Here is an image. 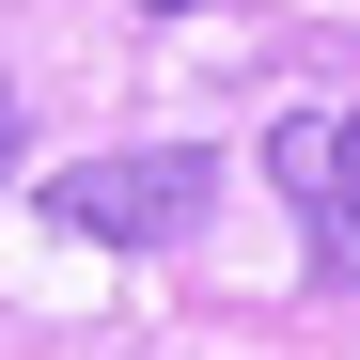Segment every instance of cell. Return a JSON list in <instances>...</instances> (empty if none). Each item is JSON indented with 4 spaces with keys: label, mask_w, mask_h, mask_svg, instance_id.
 I'll use <instances>...</instances> for the list:
<instances>
[{
    "label": "cell",
    "mask_w": 360,
    "mask_h": 360,
    "mask_svg": "<svg viewBox=\"0 0 360 360\" xmlns=\"http://www.w3.org/2000/svg\"><path fill=\"white\" fill-rule=\"evenodd\" d=\"M266 188L297 204L314 266L360 282V110H345V94H314V110H282V126H266Z\"/></svg>",
    "instance_id": "2"
},
{
    "label": "cell",
    "mask_w": 360,
    "mask_h": 360,
    "mask_svg": "<svg viewBox=\"0 0 360 360\" xmlns=\"http://www.w3.org/2000/svg\"><path fill=\"white\" fill-rule=\"evenodd\" d=\"M219 204V157L204 141H141V157H63L47 172V219L94 235V251H157V235H188Z\"/></svg>",
    "instance_id": "1"
},
{
    "label": "cell",
    "mask_w": 360,
    "mask_h": 360,
    "mask_svg": "<svg viewBox=\"0 0 360 360\" xmlns=\"http://www.w3.org/2000/svg\"><path fill=\"white\" fill-rule=\"evenodd\" d=\"M141 16H188V0H141Z\"/></svg>",
    "instance_id": "4"
},
{
    "label": "cell",
    "mask_w": 360,
    "mask_h": 360,
    "mask_svg": "<svg viewBox=\"0 0 360 360\" xmlns=\"http://www.w3.org/2000/svg\"><path fill=\"white\" fill-rule=\"evenodd\" d=\"M0 172H16V94H0Z\"/></svg>",
    "instance_id": "3"
}]
</instances>
